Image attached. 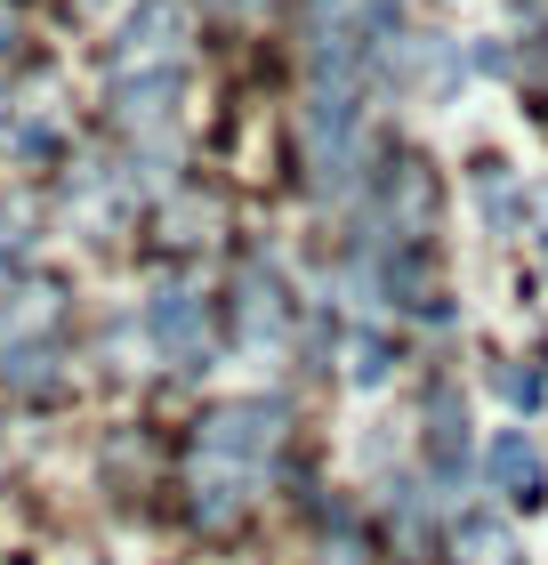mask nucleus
I'll list each match as a JSON object with an SVG mask.
<instances>
[{
  "label": "nucleus",
  "mask_w": 548,
  "mask_h": 565,
  "mask_svg": "<svg viewBox=\"0 0 548 565\" xmlns=\"http://www.w3.org/2000/svg\"><path fill=\"white\" fill-rule=\"evenodd\" d=\"M178 41H186V9H178V0H138V9L114 24L106 65H178Z\"/></svg>",
  "instance_id": "nucleus-1"
},
{
  "label": "nucleus",
  "mask_w": 548,
  "mask_h": 565,
  "mask_svg": "<svg viewBox=\"0 0 548 565\" xmlns=\"http://www.w3.org/2000/svg\"><path fill=\"white\" fill-rule=\"evenodd\" d=\"M146 323H153V348H162L178 372H202V299L186 282H162L153 307H146Z\"/></svg>",
  "instance_id": "nucleus-2"
},
{
  "label": "nucleus",
  "mask_w": 548,
  "mask_h": 565,
  "mask_svg": "<svg viewBox=\"0 0 548 565\" xmlns=\"http://www.w3.org/2000/svg\"><path fill=\"white\" fill-rule=\"evenodd\" d=\"M275 445V404H234V413L211 420V436H202V460H234V469H258V452Z\"/></svg>",
  "instance_id": "nucleus-3"
}]
</instances>
